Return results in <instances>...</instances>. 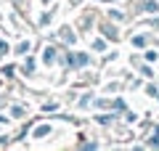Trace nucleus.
<instances>
[{"label": "nucleus", "instance_id": "f257e3e1", "mask_svg": "<svg viewBox=\"0 0 159 151\" xmlns=\"http://www.w3.org/2000/svg\"><path fill=\"white\" fill-rule=\"evenodd\" d=\"M43 58H45V64H53V61H56V50H53V48H45V56H43Z\"/></svg>", "mask_w": 159, "mask_h": 151}, {"label": "nucleus", "instance_id": "f03ea898", "mask_svg": "<svg viewBox=\"0 0 159 151\" xmlns=\"http://www.w3.org/2000/svg\"><path fill=\"white\" fill-rule=\"evenodd\" d=\"M48 133H51V127H45V125H43V127L34 130V138H43V135H48Z\"/></svg>", "mask_w": 159, "mask_h": 151}, {"label": "nucleus", "instance_id": "7ed1b4c3", "mask_svg": "<svg viewBox=\"0 0 159 151\" xmlns=\"http://www.w3.org/2000/svg\"><path fill=\"white\" fill-rule=\"evenodd\" d=\"M88 56H69V64H85Z\"/></svg>", "mask_w": 159, "mask_h": 151}]
</instances>
